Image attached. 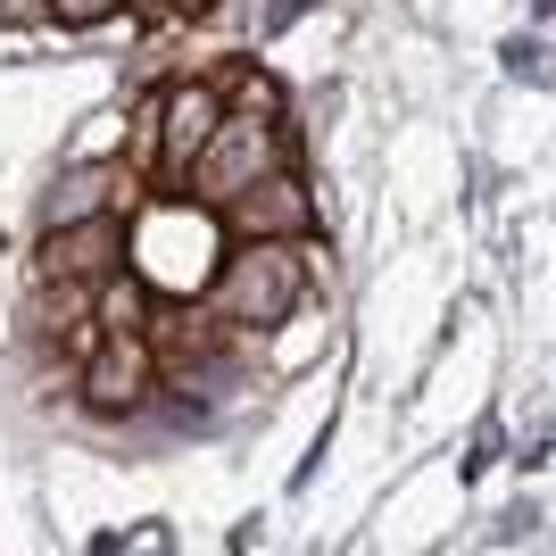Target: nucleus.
I'll use <instances>...</instances> for the list:
<instances>
[{
	"label": "nucleus",
	"instance_id": "f257e3e1",
	"mask_svg": "<svg viewBox=\"0 0 556 556\" xmlns=\"http://www.w3.org/2000/svg\"><path fill=\"white\" fill-rule=\"evenodd\" d=\"M307 300V250L300 241H241L208 282V316L241 332L291 325V307Z\"/></svg>",
	"mask_w": 556,
	"mask_h": 556
},
{
	"label": "nucleus",
	"instance_id": "f03ea898",
	"mask_svg": "<svg viewBox=\"0 0 556 556\" xmlns=\"http://www.w3.org/2000/svg\"><path fill=\"white\" fill-rule=\"evenodd\" d=\"M282 116H232L225 109V125H216V141L200 150V166H191V200L200 208H232L241 191H257L266 175H282Z\"/></svg>",
	"mask_w": 556,
	"mask_h": 556
},
{
	"label": "nucleus",
	"instance_id": "7ed1b4c3",
	"mask_svg": "<svg viewBox=\"0 0 556 556\" xmlns=\"http://www.w3.org/2000/svg\"><path fill=\"white\" fill-rule=\"evenodd\" d=\"M150 125H159V141H150V175L159 184L184 191L191 166H200V150L216 141V125H225V84H166V100L150 109Z\"/></svg>",
	"mask_w": 556,
	"mask_h": 556
},
{
	"label": "nucleus",
	"instance_id": "20e7f679",
	"mask_svg": "<svg viewBox=\"0 0 556 556\" xmlns=\"http://www.w3.org/2000/svg\"><path fill=\"white\" fill-rule=\"evenodd\" d=\"M150 374H159L150 332H100V349L84 357V407L125 416V407H141V399H150Z\"/></svg>",
	"mask_w": 556,
	"mask_h": 556
},
{
	"label": "nucleus",
	"instance_id": "39448f33",
	"mask_svg": "<svg viewBox=\"0 0 556 556\" xmlns=\"http://www.w3.org/2000/svg\"><path fill=\"white\" fill-rule=\"evenodd\" d=\"M125 266V225L116 216H84V225L42 232V282H109Z\"/></svg>",
	"mask_w": 556,
	"mask_h": 556
},
{
	"label": "nucleus",
	"instance_id": "423d86ee",
	"mask_svg": "<svg viewBox=\"0 0 556 556\" xmlns=\"http://www.w3.org/2000/svg\"><path fill=\"white\" fill-rule=\"evenodd\" d=\"M225 216H232L241 241H300V232H307V184L282 166V175H266L257 191H241Z\"/></svg>",
	"mask_w": 556,
	"mask_h": 556
},
{
	"label": "nucleus",
	"instance_id": "0eeeda50",
	"mask_svg": "<svg viewBox=\"0 0 556 556\" xmlns=\"http://www.w3.org/2000/svg\"><path fill=\"white\" fill-rule=\"evenodd\" d=\"M92 316H100V332H150V291H141L134 275H109Z\"/></svg>",
	"mask_w": 556,
	"mask_h": 556
},
{
	"label": "nucleus",
	"instance_id": "6e6552de",
	"mask_svg": "<svg viewBox=\"0 0 556 556\" xmlns=\"http://www.w3.org/2000/svg\"><path fill=\"white\" fill-rule=\"evenodd\" d=\"M225 109L232 116H282V92L257 67H241V75H232V92H225Z\"/></svg>",
	"mask_w": 556,
	"mask_h": 556
},
{
	"label": "nucleus",
	"instance_id": "1a4fd4ad",
	"mask_svg": "<svg viewBox=\"0 0 556 556\" xmlns=\"http://www.w3.org/2000/svg\"><path fill=\"white\" fill-rule=\"evenodd\" d=\"M42 9H50L59 25H109L116 9H125V0H42Z\"/></svg>",
	"mask_w": 556,
	"mask_h": 556
},
{
	"label": "nucleus",
	"instance_id": "9d476101",
	"mask_svg": "<svg viewBox=\"0 0 556 556\" xmlns=\"http://www.w3.org/2000/svg\"><path fill=\"white\" fill-rule=\"evenodd\" d=\"M184 9H200V0H184Z\"/></svg>",
	"mask_w": 556,
	"mask_h": 556
}]
</instances>
